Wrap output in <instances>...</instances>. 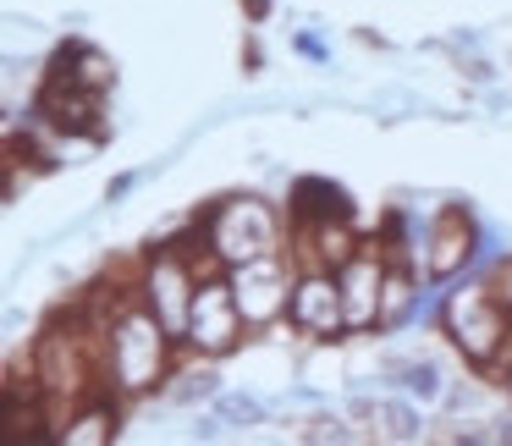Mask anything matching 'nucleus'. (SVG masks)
Segmentation results:
<instances>
[{
  "label": "nucleus",
  "instance_id": "obj_1",
  "mask_svg": "<svg viewBox=\"0 0 512 446\" xmlns=\"http://www.w3.org/2000/svg\"><path fill=\"white\" fill-rule=\"evenodd\" d=\"M177 358L182 342L138 303V292H127L122 309L105 320V391H116L122 402L155 397L177 375Z\"/></svg>",
  "mask_w": 512,
  "mask_h": 446
},
{
  "label": "nucleus",
  "instance_id": "obj_2",
  "mask_svg": "<svg viewBox=\"0 0 512 446\" xmlns=\"http://www.w3.org/2000/svg\"><path fill=\"white\" fill-rule=\"evenodd\" d=\"M193 232L221 265H243L259 254H281L292 243V215L265 193H221L193 215Z\"/></svg>",
  "mask_w": 512,
  "mask_h": 446
},
{
  "label": "nucleus",
  "instance_id": "obj_3",
  "mask_svg": "<svg viewBox=\"0 0 512 446\" xmlns=\"http://www.w3.org/2000/svg\"><path fill=\"white\" fill-rule=\"evenodd\" d=\"M507 309L496 281L479 276H457L446 281V303H441V336L452 342V353L479 375H496V358L507 347Z\"/></svg>",
  "mask_w": 512,
  "mask_h": 446
},
{
  "label": "nucleus",
  "instance_id": "obj_4",
  "mask_svg": "<svg viewBox=\"0 0 512 446\" xmlns=\"http://www.w3.org/2000/svg\"><path fill=\"white\" fill-rule=\"evenodd\" d=\"M204 270L193 259L188 237H155V243L138 254V270H133V292L171 336H188V314H193V292H199Z\"/></svg>",
  "mask_w": 512,
  "mask_h": 446
},
{
  "label": "nucleus",
  "instance_id": "obj_5",
  "mask_svg": "<svg viewBox=\"0 0 512 446\" xmlns=\"http://www.w3.org/2000/svg\"><path fill=\"white\" fill-rule=\"evenodd\" d=\"M226 281H232V298H237V309H243L248 331L259 336V331H270V325H287L298 259H292V248L259 254V259H243V265H226Z\"/></svg>",
  "mask_w": 512,
  "mask_h": 446
},
{
  "label": "nucleus",
  "instance_id": "obj_6",
  "mask_svg": "<svg viewBox=\"0 0 512 446\" xmlns=\"http://www.w3.org/2000/svg\"><path fill=\"white\" fill-rule=\"evenodd\" d=\"M243 336H254V331H248L243 309H237L226 270H215V276H204V281H199V292H193V314H188V336H182V353L221 364V358H232L237 347H243Z\"/></svg>",
  "mask_w": 512,
  "mask_h": 446
},
{
  "label": "nucleus",
  "instance_id": "obj_7",
  "mask_svg": "<svg viewBox=\"0 0 512 446\" xmlns=\"http://www.w3.org/2000/svg\"><path fill=\"white\" fill-rule=\"evenodd\" d=\"M479 237H485V221L474 215V204L452 199L430 215V237H424V281H457L468 276L479 254Z\"/></svg>",
  "mask_w": 512,
  "mask_h": 446
},
{
  "label": "nucleus",
  "instance_id": "obj_8",
  "mask_svg": "<svg viewBox=\"0 0 512 446\" xmlns=\"http://www.w3.org/2000/svg\"><path fill=\"white\" fill-rule=\"evenodd\" d=\"M287 325L303 336V342H342L347 336V309H342V281H336V270L298 265Z\"/></svg>",
  "mask_w": 512,
  "mask_h": 446
},
{
  "label": "nucleus",
  "instance_id": "obj_9",
  "mask_svg": "<svg viewBox=\"0 0 512 446\" xmlns=\"http://www.w3.org/2000/svg\"><path fill=\"white\" fill-rule=\"evenodd\" d=\"M386 248L380 237H364L353 259L336 265V281H342V309H347V336H369L380 331V292H386Z\"/></svg>",
  "mask_w": 512,
  "mask_h": 446
},
{
  "label": "nucleus",
  "instance_id": "obj_10",
  "mask_svg": "<svg viewBox=\"0 0 512 446\" xmlns=\"http://www.w3.org/2000/svg\"><path fill=\"white\" fill-rule=\"evenodd\" d=\"M34 116L39 127H50V133H89V138H105V94H89L78 89L72 78H39L34 89Z\"/></svg>",
  "mask_w": 512,
  "mask_h": 446
},
{
  "label": "nucleus",
  "instance_id": "obj_11",
  "mask_svg": "<svg viewBox=\"0 0 512 446\" xmlns=\"http://www.w3.org/2000/svg\"><path fill=\"white\" fill-rule=\"evenodd\" d=\"M45 78H72L89 94H111L116 89V61L105 56L100 45H89V39H61L45 61Z\"/></svg>",
  "mask_w": 512,
  "mask_h": 446
},
{
  "label": "nucleus",
  "instance_id": "obj_12",
  "mask_svg": "<svg viewBox=\"0 0 512 446\" xmlns=\"http://www.w3.org/2000/svg\"><path fill=\"white\" fill-rule=\"evenodd\" d=\"M287 215L292 226H314V221H353V193L336 177H292L287 188Z\"/></svg>",
  "mask_w": 512,
  "mask_h": 446
},
{
  "label": "nucleus",
  "instance_id": "obj_13",
  "mask_svg": "<svg viewBox=\"0 0 512 446\" xmlns=\"http://www.w3.org/2000/svg\"><path fill=\"white\" fill-rule=\"evenodd\" d=\"M116 435H122V397L116 391H94L89 402H78L61 419L56 441L61 446H111Z\"/></svg>",
  "mask_w": 512,
  "mask_h": 446
},
{
  "label": "nucleus",
  "instance_id": "obj_14",
  "mask_svg": "<svg viewBox=\"0 0 512 446\" xmlns=\"http://www.w3.org/2000/svg\"><path fill=\"white\" fill-rule=\"evenodd\" d=\"M358 226L353 221H314V226H292V259L298 265H325V270H336L342 259H353L358 254Z\"/></svg>",
  "mask_w": 512,
  "mask_h": 446
},
{
  "label": "nucleus",
  "instance_id": "obj_15",
  "mask_svg": "<svg viewBox=\"0 0 512 446\" xmlns=\"http://www.w3.org/2000/svg\"><path fill=\"white\" fill-rule=\"evenodd\" d=\"M419 292H424V276H419V270H413V265H397V259H391L386 292H380V331H402V325H413Z\"/></svg>",
  "mask_w": 512,
  "mask_h": 446
},
{
  "label": "nucleus",
  "instance_id": "obj_16",
  "mask_svg": "<svg viewBox=\"0 0 512 446\" xmlns=\"http://www.w3.org/2000/svg\"><path fill=\"white\" fill-rule=\"evenodd\" d=\"M380 369H386V380L397 391H408L413 402H446V386H452L435 358H386Z\"/></svg>",
  "mask_w": 512,
  "mask_h": 446
},
{
  "label": "nucleus",
  "instance_id": "obj_17",
  "mask_svg": "<svg viewBox=\"0 0 512 446\" xmlns=\"http://www.w3.org/2000/svg\"><path fill=\"white\" fill-rule=\"evenodd\" d=\"M221 391H226V386H221V375H215L210 358H193V369L177 364V375L166 380V397L177 402V408H199V402H215Z\"/></svg>",
  "mask_w": 512,
  "mask_h": 446
},
{
  "label": "nucleus",
  "instance_id": "obj_18",
  "mask_svg": "<svg viewBox=\"0 0 512 446\" xmlns=\"http://www.w3.org/2000/svg\"><path fill=\"white\" fill-rule=\"evenodd\" d=\"M375 435H380V441H424V413H419V402H413L408 391H402V397H380Z\"/></svg>",
  "mask_w": 512,
  "mask_h": 446
},
{
  "label": "nucleus",
  "instance_id": "obj_19",
  "mask_svg": "<svg viewBox=\"0 0 512 446\" xmlns=\"http://www.w3.org/2000/svg\"><path fill=\"white\" fill-rule=\"evenodd\" d=\"M215 413H221L226 424H265L270 402H259L254 391H221V397H215Z\"/></svg>",
  "mask_w": 512,
  "mask_h": 446
},
{
  "label": "nucleus",
  "instance_id": "obj_20",
  "mask_svg": "<svg viewBox=\"0 0 512 446\" xmlns=\"http://www.w3.org/2000/svg\"><path fill=\"white\" fill-rule=\"evenodd\" d=\"M303 441H309V446H331V441L347 446V441H358V430L342 419V413H314V419L303 424Z\"/></svg>",
  "mask_w": 512,
  "mask_h": 446
},
{
  "label": "nucleus",
  "instance_id": "obj_21",
  "mask_svg": "<svg viewBox=\"0 0 512 446\" xmlns=\"http://www.w3.org/2000/svg\"><path fill=\"white\" fill-rule=\"evenodd\" d=\"M133 188H138V171H133V177H116L111 188H105V199L116 204V199H127V193H133Z\"/></svg>",
  "mask_w": 512,
  "mask_h": 446
},
{
  "label": "nucleus",
  "instance_id": "obj_22",
  "mask_svg": "<svg viewBox=\"0 0 512 446\" xmlns=\"http://www.w3.org/2000/svg\"><path fill=\"white\" fill-rule=\"evenodd\" d=\"M512 369V309H507V347H501V358H496V380Z\"/></svg>",
  "mask_w": 512,
  "mask_h": 446
},
{
  "label": "nucleus",
  "instance_id": "obj_23",
  "mask_svg": "<svg viewBox=\"0 0 512 446\" xmlns=\"http://www.w3.org/2000/svg\"><path fill=\"white\" fill-rule=\"evenodd\" d=\"M298 50H303V56H309V61H325V45H320V39H314V34H298Z\"/></svg>",
  "mask_w": 512,
  "mask_h": 446
},
{
  "label": "nucleus",
  "instance_id": "obj_24",
  "mask_svg": "<svg viewBox=\"0 0 512 446\" xmlns=\"http://www.w3.org/2000/svg\"><path fill=\"white\" fill-rule=\"evenodd\" d=\"M243 6H248L254 17H265V12H270V0H243Z\"/></svg>",
  "mask_w": 512,
  "mask_h": 446
},
{
  "label": "nucleus",
  "instance_id": "obj_25",
  "mask_svg": "<svg viewBox=\"0 0 512 446\" xmlns=\"http://www.w3.org/2000/svg\"><path fill=\"white\" fill-rule=\"evenodd\" d=\"M501 391H507V402H512V369H507V375H501Z\"/></svg>",
  "mask_w": 512,
  "mask_h": 446
}]
</instances>
